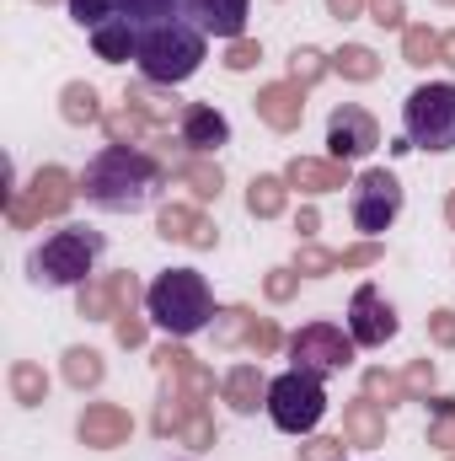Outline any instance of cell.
<instances>
[{
	"instance_id": "5b68a950",
	"label": "cell",
	"mask_w": 455,
	"mask_h": 461,
	"mask_svg": "<svg viewBox=\"0 0 455 461\" xmlns=\"http://www.w3.org/2000/svg\"><path fill=\"white\" fill-rule=\"evenodd\" d=\"M263 408H268V419H273L279 435H311L327 419V381L290 365L284 375L268 381V402Z\"/></svg>"
},
{
	"instance_id": "4fadbf2b",
	"label": "cell",
	"mask_w": 455,
	"mask_h": 461,
	"mask_svg": "<svg viewBox=\"0 0 455 461\" xmlns=\"http://www.w3.org/2000/svg\"><path fill=\"white\" fill-rule=\"evenodd\" d=\"M92 38V49H97V59H108V65H129L134 54H139V27L129 22V16H113V22H103L97 32H86Z\"/></svg>"
},
{
	"instance_id": "6da1fadb",
	"label": "cell",
	"mask_w": 455,
	"mask_h": 461,
	"mask_svg": "<svg viewBox=\"0 0 455 461\" xmlns=\"http://www.w3.org/2000/svg\"><path fill=\"white\" fill-rule=\"evenodd\" d=\"M161 161L134 145H103L81 167V199L103 215H139L161 199Z\"/></svg>"
},
{
	"instance_id": "ba28073f",
	"label": "cell",
	"mask_w": 455,
	"mask_h": 461,
	"mask_svg": "<svg viewBox=\"0 0 455 461\" xmlns=\"http://www.w3.org/2000/svg\"><path fill=\"white\" fill-rule=\"evenodd\" d=\"M353 339H348V328H338V322H306L295 339H290V365L295 370H311V375H338V370H348L353 365Z\"/></svg>"
},
{
	"instance_id": "8fae6325",
	"label": "cell",
	"mask_w": 455,
	"mask_h": 461,
	"mask_svg": "<svg viewBox=\"0 0 455 461\" xmlns=\"http://www.w3.org/2000/svg\"><path fill=\"white\" fill-rule=\"evenodd\" d=\"M183 16L204 32V38H241L252 0H183Z\"/></svg>"
},
{
	"instance_id": "3957f363",
	"label": "cell",
	"mask_w": 455,
	"mask_h": 461,
	"mask_svg": "<svg viewBox=\"0 0 455 461\" xmlns=\"http://www.w3.org/2000/svg\"><path fill=\"white\" fill-rule=\"evenodd\" d=\"M145 312L161 333L172 339H199L215 322V290L199 268H166L145 290Z\"/></svg>"
},
{
	"instance_id": "9a60e30c",
	"label": "cell",
	"mask_w": 455,
	"mask_h": 461,
	"mask_svg": "<svg viewBox=\"0 0 455 461\" xmlns=\"http://www.w3.org/2000/svg\"><path fill=\"white\" fill-rule=\"evenodd\" d=\"M65 11H70V22H76V27H86V32H97L103 22L123 16V11H118V0H65Z\"/></svg>"
},
{
	"instance_id": "9c48e42d",
	"label": "cell",
	"mask_w": 455,
	"mask_h": 461,
	"mask_svg": "<svg viewBox=\"0 0 455 461\" xmlns=\"http://www.w3.org/2000/svg\"><path fill=\"white\" fill-rule=\"evenodd\" d=\"M348 339L359 348H386L397 339V328H402V317H397V306L375 290V285H359L353 290V301H348Z\"/></svg>"
},
{
	"instance_id": "277c9868",
	"label": "cell",
	"mask_w": 455,
	"mask_h": 461,
	"mask_svg": "<svg viewBox=\"0 0 455 461\" xmlns=\"http://www.w3.org/2000/svg\"><path fill=\"white\" fill-rule=\"evenodd\" d=\"M204 49H210V38H204L188 16H172V22H156V27L139 32L134 70H139L150 86H183V81L199 76Z\"/></svg>"
},
{
	"instance_id": "7c38bea8",
	"label": "cell",
	"mask_w": 455,
	"mask_h": 461,
	"mask_svg": "<svg viewBox=\"0 0 455 461\" xmlns=\"http://www.w3.org/2000/svg\"><path fill=\"white\" fill-rule=\"evenodd\" d=\"M177 134H183L188 150L210 156V150L230 145V118L220 113V108H210V103H188V108H183V123H177Z\"/></svg>"
},
{
	"instance_id": "5bb4252c",
	"label": "cell",
	"mask_w": 455,
	"mask_h": 461,
	"mask_svg": "<svg viewBox=\"0 0 455 461\" xmlns=\"http://www.w3.org/2000/svg\"><path fill=\"white\" fill-rule=\"evenodd\" d=\"M118 11L145 32V27H156V22H172V16H183V0H118Z\"/></svg>"
},
{
	"instance_id": "8992f818",
	"label": "cell",
	"mask_w": 455,
	"mask_h": 461,
	"mask_svg": "<svg viewBox=\"0 0 455 461\" xmlns=\"http://www.w3.org/2000/svg\"><path fill=\"white\" fill-rule=\"evenodd\" d=\"M402 129L413 150H455V81H424L402 103Z\"/></svg>"
},
{
	"instance_id": "7a4b0ae2",
	"label": "cell",
	"mask_w": 455,
	"mask_h": 461,
	"mask_svg": "<svg viewBox=\"0 0 455 461\" xmlns=\"http://www.w3.org/2000/svg\"><path fill=\"white\" fill-rule=\"evenodd\" d=\"M103 252H108V236H103V230L59 226L27 252V279H32L38 290H76V285H86V279L97 274Z\"/></svg>"
},
{
	"instance_id": "30bf717a",
	"label": "cell",
	"mask_w": 455,
	"mask_h": 461,
	"mask_svg": "<svg viewBox=\"0 0 455 461\" xmlns=\"http://www.w3.org/2000/svg\"><path fill=\"white\" fill-rule=\"evenodd\" d=\"M375 145H380V123H375V113L343 103L338 113L327 118V150H333L338 161H359V156H370Z\"/></svg>"
},
{
	"instance_id": "52a82bcc",
	"label": "cell",
	"mask_w": 455,
	"mask_h": 461,
	"mask_svg": "<svg viewBox=\"0 0 455 461\" xmlns=\"http://www.w3.org/2000/svg\"><path fill=\"white\" fill-rule=\"evenodd\" d=\"M348 215H353V226L364 230V236L391 230L397 226V215H402V183H397L386 167L359 172L353 188H348Z\"/></svg>"
}]
</instances>
